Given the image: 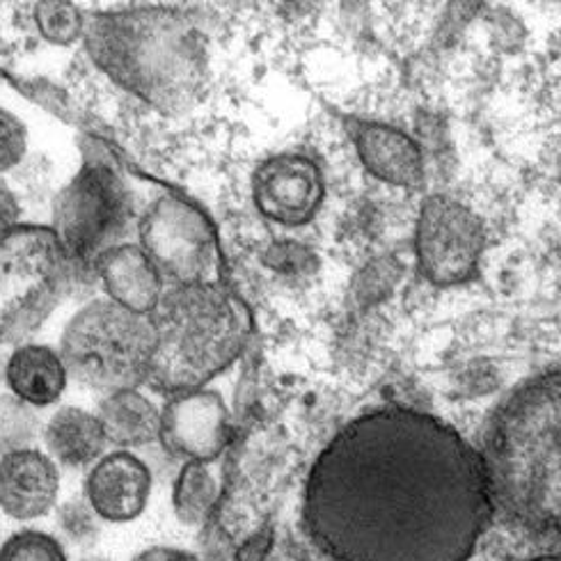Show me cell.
Returning a JSON list of instances; mask_svg holds the SVG:
<instances>
[{
	"mask_svg": "<svg viewBox=\"0 0 561 561\" xmlns=\"http://www.w3.org/2000/svg\"><path fill=\"white\" fill-rule=\"evenodd\" d=\"M493 512L479 451L413 408L351 420L302 495L305 531L330 561H470Z\"/></svg>",
	"mask_w": 561,
	"mask_h": 561,
	"instance_id": "cell-1",
	"label": "cell"
},
{
	"mask_svg": "<svg viewBox=\"0 0 561 561\" xmlns=\"http://www.w3.org/2000/svg\"><path fill=\"white\" fill-rule=\"evenodd\" d=\"M561 378L534 376L493 413L477 449L493 508L531 531H557L561 514Z\"/></svg>",
	"mask_w": 561,
	"mask_h": 561,
	"instance_id": "cell-2",
	"label": "cell"
},
{
	"mask_svg": "<svg viewBox=\"0 0 561 561\" xmlns=\"http://www.w3.org/2000/svg\"><path fill=\"white\" fill-rule=\"evenodd\" d=\"M92 62L122 90L163 113L188 111L207 83V44L172 8H131L85 19Z\"/></svg>",
	"mask_w": 561,
	"mask_h": 561,
	"instance_id": "cell-3",
	"label": "cell"
},
{
	"mask_svg": "<svg viewBox=\"0 0 561 561\" xmlns=\"http://www.w3.org/2000/svg\"><path fill=\"white\" fill-rule=\"evenodd\" d=\"M149 321L154 353L145 382L165 397L202 390L239 360L250 337L245 302L220 283L168 287Z\"/></svg>",
	"mask_w": 561,
	"mask_h": 561,
	"instance_id": "cell-4",
	"label": "cell"
},
{
	"mask_svg": "<svg viewBox=\"0 0 561 561\" xmlns=\"http://www.w3.org/2000/svg\"><path fill=\"white\" fill-rule=\"evenodd\" d=\"M60 358L79 386L111 394L138 388L154 353V325L108 298L88 302L62 330Z\"/></svg>",
	"mask_w": 561,
	"mask_h": 561,
	"instance_id": "cell-5",
	"label": "cell"
},
{
	"mask_svg": "<svg viewBox=\"0 0 561 561\" xmlns=\"http://www.w3.org/2000/svg\"><path fill=\"white\" fill-rule=\"evenodd\" d=\"M69 279V262L50 227L19 222L0 232V346L35 333Z\"/></svg>",
	"mask_w": 561,
	"mask_h": 561,
	"instance_id": "cell-6",
	"label": "cell"
},
{
	"mask_svg": "<svg viewBox=\"0 0 561 561\" xmlns=\"http://www.w3.org/2000/svg\"><path fill=\"white\" fill-rule=\"evenodd\" d=\"M134 222V197L119 170L90 157L54 202L50 232L73 271H92L115 245L126 243Z\"/></svg>",
	"mask_w": 561,
	"mask_h": 561,
	"instance_id": "cell-7",
	"label": "cell"
},
{
	"mask_svg": "<svg viewBox=\"0 0 561 561\" xmlns=\"http://www.w3.org/2000/svg\"><path fill=\"white\" fill-rule=\"evenodd\" d=\"M138 245L159 271L163 285L220 283V248L209 218L191 202L163 195L138 220Z\"/></svg>",
	"mask_w": 561,
	"mask_h": 561,
	"instance_id": "cell-8",
	"label": "cell"
},
{
	"mask_svg": "<svg viewBox=\"0 0 561 561\" xmlns=\"http://www.w3.org/2000/svg\"><path fill=\"white\" fill-rule=\"evenodd\" d=\"M486 229L481 218L449 195H428L417 216L415 257L431 285H463L477 273Z\"/></svg>",
	"mask_w": 561,
	"mask_h": 561,
	"instance_id": "cell-9",
	"label": "cell"
},
{
	"mask_svg": "<svg viewBox=\"0 0 561 561\" xmlns=\"http://www.w3.org/2000/svg\"><path fill=\"white\" fill-rule=\"evenodd\" d=\"M232 438L227 403L220 392L202 388L168 397L161 408L159 443L186 461L211 463Z\"/></svg>",
	"mask_w": 561,
	"mask_h": 561,
	"instance_id": "cell-10",
	"label": "cell"
},
{
	"mask_svg": "<svg viewBox=\"0 0 561 561\" xmlns=\"http://www.w3.org/2000/svg\"><path fill=\"white\" fill-rule=\"evenodd\" d=\"M257 209L279 225L310 222L323 204L325 184L319 165L302 154H279L264 161L252 176Z\"/></svg>",
	"mask_w": 561,
	"mask_h": 561,
	"instance_id": "cell-11",
	"label": "cell"
},
{
	"mask_svg": "<svg viewBox=\"0 0 561 561\" xmlns=\"http://www.w3.org/2000/svg\"><path fill=\"white\" fill-rule=\"evenodd\" d=\"M151 495V470L134 451L115 449L88 470L83 497L101 523H131L145 514Z\"/></svg>",
	"mask_w": 561,
	"mask_h": 561,
	"instance_id": "cell-12",
	"label": "cell"
},
{
	"mask_svg": "<svg viewBox=\"0 0 561 561\" xmlns=\"http://www.w3.org/2000/svg\"><path fill=\"white\" fill-rule=\"evenodd\" d=\"M60 468L37 447L0 458V512L19 523L48 516L58 506Z\"/></svg>",
	"mask_w": 561,
	"mask_h": 561,
	"instance_id": "cell-13",
	"label": "cell"
},
{
	"mask_svg": "<svg viewBox=\"0 0 561 561\" xmlns=\"http://www.w3.org/2000/svg\"><path fill=\"white\" fill-rule=\"evenodd\" d=\"M94 275L106 298L119 308L149 317L165 291L163 279L138 243H122L94 264Z\"/></svg>",
	"mask_w": 561,
	"mask_h": 561,
	"instance_id": "cell-14",
	"label": "cell"
},
{
	"mask_svg": "<svg viewBox=\"0 0 561 561\" xmlns=\"http://www.w3.org/2000/svg\"><path fill=\"white\" fill-rule=\"evenodd\" d=\"M355 149L376 180L399 188H420L424 184L422 149L397 126L360 122L355 126Z\"/></svg>",
	"mask_w": 561,
	"mask_h": 561,
	"instance_id": "cell-15",
	"label": "cell"
},
{
	"mask_svg": "<svg viewBox=\"0 0 561 561\" xmlns=\"http://www.w3.org/2000/svg\"><path fill=\"white\" fill-rule=\"evenodd\" d=\"M42 440L54 463L67 470H90L108 447L99 417L79 405L58 408L42 426Z\"/></svg>",
	"mask_w": 561,
	"mask_h": 561,
	"instance_id": "cell-16",
	"label": "cell"
},
{
	"mask_svg": "<svg viewBox=\"0 0 561 561\" xmlns=\"http://www.w3.org/2000/svg\"><path fill=\"white\" fill-rule=\"evenodd\" d=\"M67 369L56 348L46 344H19L8 358L5 386L25 405L48 408L67 390Z\"/></svg>",
	"mask_w": 561,
	"mask_h": 561,
	"instance_id": "cell-17",
	"label": "cell"
},
{
	"mask_svg": "<svg viewBox=\"0 0 561 561\" xmlns=\"http://www.w3.org/2000/svg\"><path fill=\"white\" fill-rule=\"evenodd\" d=\"M94 415L115 449L131 451L159 440L161 408L138 388L104 394Z\"/></svg>",
	"mask_w": 561,
	"mask_h": 561,
	"instance_id": "cell-18",
	"label": "cell"
},
{
	"mask_svg": "<svg viewBox=\"0 0 561 561\" xmlns=\"http://www.w3.org/2000/svg\"><path fill=\"white\" fill-rule=\"evenodd\" d=\"M218 500V479L211 463L186 461L172 483V512L176 520L199 527L207 523Z\"/></svg>",
	"mask_w": 561,
	"mask_h": 561,
	"instance_id": "cell-19",
	"label": "cell"
},
{
	"mask_svg": "<svg viewBox=\"0 0 561 561\" xmlns=\"http://www.w3.org/2000/svg\"><path fill=\"white\" fill-rule=\"evenodd\" d=\"M42 433L37 411L10 392H0V458L28 449Z\"/></svg>",
	"mask_w": 561,
	"mask_h": 561,
	"instance_id": "cell-20",
	"label": "cell"
},
{
	"mask_svg": "<svg viewBox=\"0 0 561 561\" xmlns=\"http://www.w3.org/2000/svg\"><path fill=\"white\" fill-rule=\"evenodd\" d=\"M35 25L48 44L69 46L83 39L85 14L71 3H39L35 5Z\"/></svg>",
	"mask_w": 561,
	"mask_h": 561,
	"instance_id": "cell-21",
	"label": "cell"
},
{
	"mask_svg": "<svg viewBox=\"0 0 561 561\" xmlns=\"http://www.w3.org/2000/svg\"><path fill=\"white\" fill-rule=\"evenodd\" d=\"M0 561H69V557L54 534L25 527L0 543Z\"/></svg>",
	"mask_w": 561,
	"mask_h": 561,
	"instance_id": "cell-22",
	"label": "cell"
},
{
	"mask_svg": "<svg viewBox=\"0 0 561 561\" xmlns=\"http://www.w3.org/2000/svg\"><path fill=\"white\" fill-rule=\"evenodd\" d=\"M56 520L65 539L76 546H92L99 539L101 518L92 512L85 497H73L56 508Z\"/></svg>",
	"mask_w": 561,
	"mask_h": 561,
	"instance_id": "cell-23",
	"label": "cell"
},
{
	"mask_svg": "<svg viewBox=\"0 0 561 561\" xmlns=\"http://www.w3.org/2000/svg\"><path fill=\"white\" fill-rule=\"evenodd\" d=\"M25 151H28V129L14 113L0 108V174L16 168Z\"/></svg>",
	"mask_w": 561,
	"mask_h": 561,
	"instance_id": "cell-24",
	"label": "cell"
},
{
	"mask_svg": "<svg viewBox=\"0 0 561 561\" xmlns=\"http://www.w3.org/2000/svg\"><path fill=\"white\" fill-rule=\"evenodd\" d=\"M131 561H204L197 552L176 546H149L131 557Z\"/></svg>",
	"mask_w": 561,
	"mask_h": 561,
	"instance_id": "cell-25",
	"label": "cell"
},
{
	"mask_svg": "<svg viewBox=\"0 0 561 561\" xmlns=\"http://www.w3.org/2000/svg\"><path fill=\"white\" fill-rule=\"evenodd\" d=\"M19 216H21V207H19L16 195L0 182V232H5V229L19 225Z\"/></svg>",
	"mask_w": 561,
	"mask_h": 561,
	"instance_id": "cell-26",
	"label": "cell"
},
{
	"mask_svg": "<svg viewBox=\"0 0 561 561\" xmlns=\"http://www.w3.org/2000/svg\"><path fill=\"white\" fill-rule=\"evenodd\" d=\"M8 358L10 353L3 351V346H0V386H5V369H8Z\"/></svg>",
	"mask_w": 561,
	"mask_h": 561,
	"instance_id": "cell-27",
	"label": "cell"
},
{
	"mask_svg": "<svg viewBox=\"0 0 561 561\" xmlns=\"http://www.w3.org/2000/svg\"><path fill=\"white\" fill-rule=\"evenodd\" d=\"M81 561H111V559H104V557H83Z\"/></svg>",
	"mask_w": 561,
	"mask_h": 561,
	"instance_id": "cell-28",
	"label": "cell"
}]
</instances>
